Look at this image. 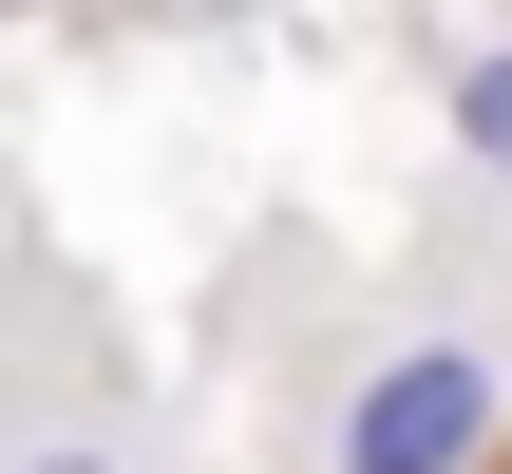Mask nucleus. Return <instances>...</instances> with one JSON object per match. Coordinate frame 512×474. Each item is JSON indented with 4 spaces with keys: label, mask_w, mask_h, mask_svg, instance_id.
Listing matches in <instances>:
<instances>
[{
    "label": "nucleus",
    "mask_w": 512,
    "mask_h": 474,
    "mask_svg": "<svg viewBox=\"0 0 512 474\" xmlns=\"http://www.w3.org/2000/svg\"><path fill=\"white\" fill-rule=\"evenodd\" d=\"M494 361L475 342H418V361H380L361 399H342V474H475L494 456Z\"/></svg>",
    "instance_id": "obj_1"
},
{
    "label": "nucleus",
    "mask_w": 512,
    "mask_h": 474,
    "mask_svg": "<svg viewBox=\"0 0 512 474\" xmlns=\"http://www.w3.org/2000/svg\"><path fill=\"white\" fill-rule=\"evenodd\" d=\"M456 152H475V171H512V57H475V76H456Z\"/></svg>",
    "instance_id": "obj_2"
},
{
    "label": "nucleus",
    "mask_w": 512,
    "mask_h": 474,
    "mask_svg": "<svg viewBox=\"0 0 512 474\" xmlns=\"http://www.w3.org/2000/svg\"><path fill=\"white\" fill-rule=\"evenodd\" d=\"M0 474H114V456H95V437H38V456H0Z\"/></svg>",
    "instance_id": "obj_3"
}]
</instances>
